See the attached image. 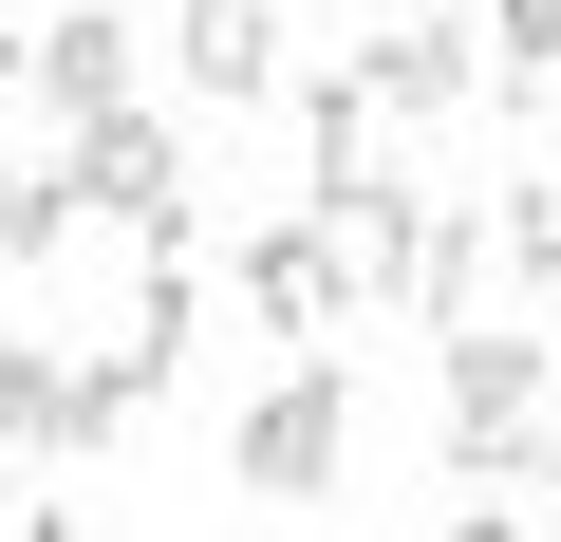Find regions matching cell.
<instances>
[{"instance_id": "obj_10", "label": "cell", "mask_w": 561, "mask_h": 542, "mask_svg": "<svg viewBox=\"0 0 561 542\" xmlns=\"http://www.w3.org/2000/svg\"><path fill=\"white\" fill-rule=\"evenodd\" d=\"M393 150H412V131H393L356 76H319V94H300V169H319V206H337V187H393Z\"/></svg>"}, {"instance_id": "obj_11", "label": "cell", "mask_w": 561, "mask_h": 542, "mask_svg": "<svg viewBox=\"0 0 561 542\" xmlns=\"http://www.w3.org/2000/svg\"><path fill=\"white\" fill-rule=\"evenodd\" d=\"M57 243H76V187H57V169H20V150H0V281H20V262H38V281H57Z\"/></svg>"}, {"instance_id": "obj_16", "label": "cell", "mask_w": 561, "mask_h": 542, "mask_svg": "<svg viewBox=\"0 0 561 542\" xmlns=\"http://www.w3.org/2000/svg\"><path fill=\"white\" fill-rule=\"evenodd\" d=\"M0 150H20V38H0Z\"/></svg>"}, {"instance_id": "obj_5", "label": "cell", "mask_w": 561, "mask_h": 542, "mask_svg": "<svg viewBox=\"0 0 561 542\" xmlns=\"http://www.w3.org/2000/svg\"><path fill=\"white\" fill-rule=\"evenodd\" d=\"M356 94H375L393 131H449V113L486 94V38H468V20H393V38L356 57Z\"/></svg>"}, {"instance_id": "obj_18", "label": "cell", "mask_w": 561, "mask_h": 542, "mask_svg": "<svg viewBox=\"0 0 561 542\" xmlns=\"http://www.w3.org/2000/svg\"><path fill=\"white\" fill-rule=\"evenodd\" d=\"M38 542H76V523H38Z\"/></svg>"}, {"instance_id": "obj_8", "label": "cell", "mask_w": 561, "mask_h": 542, "mask_svg": "<svg viewBox=\"0 0 561 542\" xmlns=\"http://www.w3.org/2000/svg\"><path fill=\"white\" fill-rule=\"evenodd\" d=\"M187 94H206V113L280 94V0H187Z\"/></svg>"}, {"instance_id": "obj_15", "label": "cell", "mask_w": 561, "mask_h": 542, "mask_svg": "<svg viewBox=\"0 0 561 542\" xmlns=\"http://www.w3.org/2000/svg\"><path fill=\"white\" fill-rule=\"evenodd\" d=\"M449 542H524V523H505V505H449Z\"/></svg>"}, {"instance_id": "obj_2", "label": "cell", "mask_w": 561, "mask_h": 542, "mask_svg": "<svg viewBox=\"0 0 561 542\" xmlns=\"http://www.w3.org/2000/svg\"><path fill=\"white\" fill-rule=\"evenodd\" d=\"M57 187H76V224L169 243V224H187V131H169L150 94H131V113H76V169H57Z\"/></svg>"}, {"instance_id": "obj_4", "label": "cell", "mask_w": 561, "mask_h": 542, "mask_svg": "<svg viewBox=\"0 0 561 542\" xmlns=\"http://www.w3.org/2000/svg\"><path fill=\"white\" fill-rule=\"evenodd\" d=\"M131 57H150V38L113 20V0H57V20L20 38V94H38V113H131Z\"/></svg>"}, {"instance_id": "obj_17", "label": "cell", "mask_w": 561, "mask_h": 542, "mask_svg": "<svg viewBox=\"0 0 561 542\" xmlns=\"http://www.w3.org/2000/svg\"><path fill=\"white\" fill-rule=\"evenodd\" d=\"M524 486H542V523H561V449H524Z\"/></svg>"}, {"instance_id": "obj_9", "label": "cell", "mask_w": 561, "mask_h": 542, "mask_svg": "<svg viewBox=\"0 0 561 542\" xmlns=\"http://www.w3.org/2000/svg\"><path fill=\"white\" fill-rule=\"evenodd\" d=\"M393 319H486V206H412V281H393Z\"/></svg>"}, {"instance_id": "obj_3", "label": "cell", "mask_w": 561, "mask_h": 542, "mask_svg": "<svg viewBox=\"0 0 561 542\" xmlns=\"http://www.w3.org/2000/svg\"><path fill=\"white\" fill-rule=\"evenodd\" d=\"M337 449H356V374H337V356H300V374L225 430V468H243L262 505H319V486H337Z\"/></svg>"}, {"instance_id": "obj_12", "label": "cell", "mask_w": 561, "mask_h": 542, "mask_svg": "<svg viewBox=\"0 0 561 542\" xmlns=\"http://www.w3.org/2000/svg\"><path fill=\"white\" fill-rule=\"evenodd\" d=\"M0 449H57V337H0Z\"/></svg>"}, {"instance_id": "obj_6", "label": "cell", "mask_w": 561, "mask_h": 542, "mask_svg": "<svg viewBox=\"0 0 561 542\" xmlns=\"http://www.w3.org/2000/svg\"><path fill=\"white\" fill-rule=\"evenodd\" d=\"M243 300H262V337H300V356H337V319H356V281H337L319 224H262L243 243Z\"/></svg>"}, {"instance_id": "obj_7", "label": "cell", "mask_w": 561, "mask_h": 542, "mask_svg": "<svg viewBox=\"0 0 561 542\" xmlns=\"http://www.w3.org/2000/svg\"><path fill=\"white\" fill-rule=\"evenodd\" d=\"M150 412H169V374H150L131 337H113V356H57V449H94V468H113Z\"/></svg>"}, {"instance_id": "obj_14", "label": "cell", "mask_w": 561, "mask_h": 542, "mask_svg": "<svg viewBox=\"0 0 561 542\" xmlns=\"http://www.w3.org/2000/svg\"><path fill=\"white\" fill-rule=\"evenodd\" d=\"M505 262H524V281H561V187H505Z\"/></svg>"}, {"instance_id": "obj_1", "label": "cell", "mask_w": 561, "mask_h": 542, "mask_svg": "<svg viewBox=\"0 0 561 542\" xmlns=\"http://www.w3.org/2000/svg\"><path fill=\"white\" fill-rule=\"evenodd\" d=\"M542 393H561V356H542V337H486V319H449V356H431V430H449V468H468V486H524V449H542Z\"/></svg>"}, {"instance_id": "obj_13", "label": "cell", "mask_w": 561, "mask_h": 542, "mask_svg": "<svg viewBox=\"0 0 561 542\" xmlns=\"http://www.w3.org/2000/svg\"><path fill=\"white\" fill-rule=\"evenodd\" d=\"M468 38H505V94H542V76H561V0H486Z\"/></svg>"}]
</instances>
